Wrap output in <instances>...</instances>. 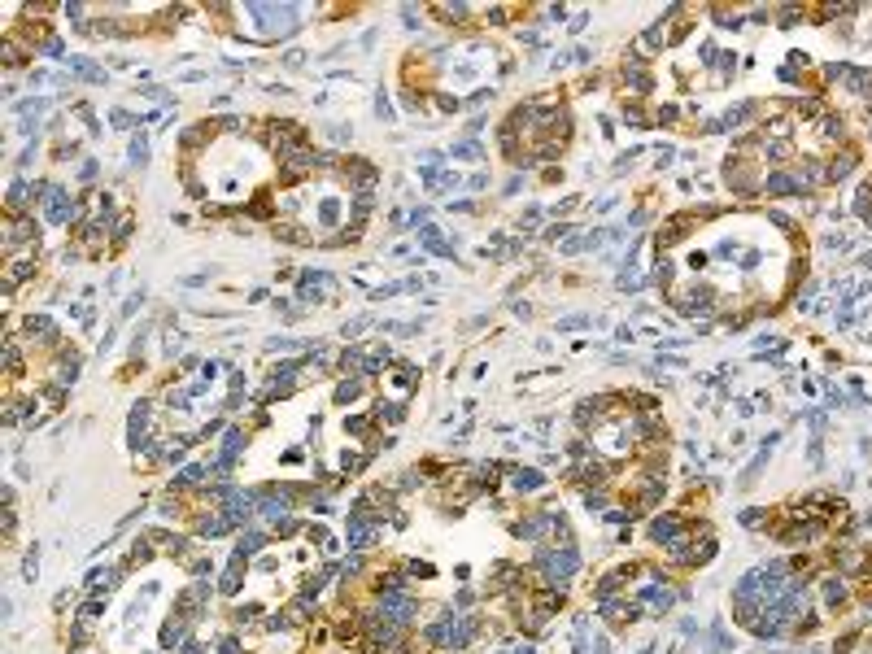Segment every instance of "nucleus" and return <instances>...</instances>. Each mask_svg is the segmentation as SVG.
<instances>
[{
	"label": "nucleus",
	"mask_w": 872,
	"mask_h": 654,
	"mask_svg": "<svg viewBox=\"0 0 872 654\" xmlns=\"http://www.w3.org/2000/svg\"><path fill=\"white\" fill-rule=\"evenodd\" d=\"M532 567H536V576H541V585L563 589L567 580L580 572V554H576V545H536Z\"/></svg>",
	"instance_id": "obj_1"
},
{
	"label": "nucleus",
	"mask_w": 872,
	"mask_h": 654,
	"mask_svg": "<svg viewBox=\"0 0 872 654\" xmlns=\"http://www.w3.org/2000/svg\"><path fill=\"white\" fill-rule=\"evenodd\" d=\"M245 14L253 22H262L266 35H297L301 31V9L297 5H249Z\"/></svg>",
	"instance_id": "obj_2"
},
{
	"label": "nucleus",
	"mask_w": 872,
	"mask_h": 654,
	"mask_svg": "<svg viewBox=\"0 0 872 654\" xmlns=\"http://www.w3.org/2000/svg\"><path fill=\"white\" fill-rule=\"evenodd\" d=\"M375 611L384 620H393L397 628L419 624V598L414 593H375Z\"/></svg>",
	"instance_id": "obj_3"
},
{
	"label": "nucleus",
	"mask_w": 872,
	"mask_h": 654,
	"mask_svg": "<svg viewBox=\"0 0 872 654\" xmlns=\"http://www.w3.org/2000/svg\"><path fill=\"white\" fill-rule=\"evenodd\" d=\"M22 336H27L31 349L35 344H40V349H62V327H57L49 314H27L22 318Z\"/></svg>",
	"instance_id": "obj_4"
},
{
	"label": "nucleus",
	"mask_w": 872,
	"mask_h": 654,
	"mask_svg": "<svg viewBox=\"0 0 872 654\" xmlns=\"http://www.w3.org/2000/svg\"><path fill=\"white\" fill-rule=\"evenodd\" d=\"M646 532H650V541H654V545H663V550H667V545L685 541L694 528H689V519H685V515H654V519L646 523Z\"/></svg>",
	"instance_id": "obj_5"
},
{
	"label": "nucleus",
	"mask_w": 872,
	"mask_h": 654,
	"mask_svg": "<svg viewBox=\"0 0 872 654\" xmlns=\"http://www.w3.org/2000/svg\"><path fill=\"white\" fill-rule=\"evenodd\" d=\"M340 175H345V184L353 188V197L358 192H375V184H379V166L366 162V158H345Z\"/></svg>",
	"instance_id": "obj_6"
},
{
	"label": "nucleus",
	"mask_w": 872,
	"mask_h": 654,
	"mask_svg": "<svg viewBox=\"0 0 872 654\" xmlns=\"http://www.w3.org/2000/svg\"><path fill=\"white\" fill-rule=\"evenodd\" d=\"M637 602H641V606H650L654 615H667V611H672V602H676V593L667 589L663 580H650V585H641V589H637Z\"/></svg>",
	"instance_id": "obj_7"
},
{
	"label": "nucleus",
	"mask_w": 872,
	"mask_h": 654,
	"mask_svg": "<svg viewBox=\"0 0 872 654\" xmlns=\"http://www.w3.org/2000/svg\"><path fill=\"white\" fill-rule=\"evenodd\" d=\"M236 523L223 515V510H210V515H201L197 519V537H205V541H214V537H227Z\"/></svg>",
	"instance_id": "obj_8"
},
{
	"label": "nucleus",
	"mask_w": 872,
	"mask_h": 654,
	"mask_svg": "<svg viewBox=\"0 0 872 654\" xmlns=\"http://www.w3.org/2000/svg\"><path fill=\"white\" fill-rule=\"evenodd\" d=\"M510 489L515 493H541L545 489V475L536 467H510Z\"/></svg>",
	"instance_id": "obj_9"
},
{
	"label": "nucleus",
	"mask_w": 872,
	"mask_h": 654,
	"mask_svg": "<svg viewBox=\"0 0 872 654\" xmlns=\"http://www.w3.org/2000/svg\"><path fill=\"white\" fill-rule=\"evenodd\" d=\"M419 244L427 249V253H436V257H453V253H458V240H445L436 227H419Z\"/></svg>",
	"instance_id": "obj_10"
},
{
	"label": "nucleus",
	"mask_w": 872,
	"mask_h": 654,
	"mask_svg": "<svg viewBox=\"0 0 872 654\" xmlns=\"http://www.w3.org/2000/svg\"><path fill=\"white\" fill-rule=\"evenodd\" d=\"M240 585H245V558H236V554H232L227 572L219 576V593H223V598H236V593H240Z\"/></svg>",
	"instance_id": "obj_11"
},
{
	"label": "nucleus",
	"mask_w": 872,
	"mask_h": 654,
	"mask_svg": "<svg viewBox=\"0 0 872 654\" xmlns=\"http://www.w3.org/2000/svg\"><path fill=\"white\" fill-rule=\"evenodd\" d=\"M205 475H210V467L192 462V467H184V471L171 480V489H175V493H192V489H201V484H205Z\"/></svg>",
	"instance_id": "obj_12"
},
{
	"label": "nucleus",
	"mask_w": 872,
	"mask_h": 654,
	"mask_svg": "<svg viewBox=\"0 0 872 654\" xmlns=\"http://www.w3.org/2000/svg\"><path fill=\"white\" fill-rule=\"evenodd\" d=\"M266 532H258V528H249V532H240V537H236V558H253L258 550H266Z\"/></svg>",
	"instance_id": "obj_13"
},
{
	"label": "nucleus",
	"mask_w": 872,
	"mask_h": 654,
	"mask_svg": "<svg viewBox=\"0 0 872 654\" xmlns=\"http://www.w3.org/2000/svg\"><path fill=\"white\" fill-rule=\"evenodd\" d=\"M362 388H366V379H362V375H345L340 384H336V392H332V397H336V406H349V401H358V397H362Z\"/></svg>",
	"instance_id": "obj_14"
},
{
	"label": "nucleus",
	"mask_w": 872,
	"mask_h": 654,
	"mask_svg": "<svg viewBox=\"0 0 872 654\" xmlns=\"http://www.w3.org/2000/svg\"><path fill=\"white\" fill-rule=\"evenodd\" d=\"M245 445H249V436L240 432V427H227V436H223V449H219V458H227V462H236L245 454Z\"/></svg>",
	"instance_id": "obj_15"
},
{
	"label": "nucleus",
	"mask_w": 872,
	"mask_h": 654,
	"mask_svg": "<svg viewBox=\"0 0 872 654\" xmlns=\"http://www.w3.org/2000/svg\"><path fill=\"white\" fill-rule=\"evenodd\" d=\"M70 75H79L83 83H105V66H92L88 57H70Z\"/></svg>",
	"instance_id": "obj_16"
},
{
	"label": "nucleus",
	"mask_w": 872,
	"mask_h": 654,
	"mask_svg": "<svg viewBox=\"0 0 872 654\" xmlns=\"http://www.w3.org/2000/svg\"><path fill=\"white\" fill-rule=\"evenodd\" d=\"M371 419L375 423H401L406 419V401H384V397H379L375 410H371Z\"/></svg>",
	"instance_id": "obj_17"
},
{
	"label": "nucleus",
	"mask_w": 872,
	"mask_h": 654,
	"mask_svg": "<svg viewBox=\"0 0 872 654\" xmlns=\"http://www.w3.org/2000/svg\"><path fill=\"white\" fill-rule=\"evenodd\" d=\"M22 366H27V362H22V340L9 336V340H5V371H9V379H18Z\"/></svg>",
	"instance_id": "obj_18"
},
{
	"label": "nucleus",
	"mask_w": 872,
	"mask_h": 654,
	"mask_svg": "<svg viewBox=\"0 0 872 654\" xmlns=\"http://www.w3.org/2000/svg\"><path fill=\"white\" fill-rule=\"evenodd\" d=\"M637 44H641L646 53H659L663 44H667V35H663V18H659V22H650V27L641 31V40H637Z\"/></svg>",
	"instance_id": "obj_19"
},
{
	"label": "nucleus",
	"mask_w": 872,
	"mask_h": 654,
	"mask_svg": "<svg viewBox=\"0 0 872 654\" xmlns=\"http://www.w3.org/2000/svg\"><path fill=\"white\" fill-rule=\"evenodd\" d=\"M432 14H436L440 22H471L475 9H471V5H432Z\"/></svg>",
	"instance_id": "obj_20"
},
{
	"label": "nucleus",
	"mask_w": 872,
	"mask_h": 654,
	"mask_svg": "<svg viewBox=\"0 0 872 654\" xmlns=\"http://www.w3.org/2000/svg\"><path fill=\"white\" fill-rule=\"evenodd\" d=\"M449 153H453V162H480V158H484V149L475 144V140H458Z\"/></svg>",
	"instance_id": "obj_21"
},
{
	"label": "nucleus",
	"mask_w": 872,
	"mask_h": 654,
	"mask_svg": "<svg viewBox=\"0 0 872 654\" xmlns=\"http://www.w3.org/2000/svg\"><path fill=\"white\" fill-rule=\"evenodd\" d=\"M131 227H136V218H131V214H118V218L110 223V236H114V244H127V240H131Z\"/></svg>",
	"instance_id": "obj_22"
},
{
	"label": "nucleus",
	"mask_w": 872,
	"mask_h": 654,
	"mask_svg": "<svg viewBox=\"0 0 872 654\" xmlns=\"http://www.w3.org/2000/svg\"><path fill=\"white\" fill-rule=\"evenodd\" d=\"M271 528H275V537H297V532H301V528H306V523H301V519H297V515H284V519H275V523H271Z\"/></svg>",
	"instance_id": "obj_23"
},
{
	"label": "nucleus",
	"mask_w": 872,
	"mask_h": 654,
	"mask_svg": "<svg viewBox=\"0 0 872 654\" xmlns=\"http://www.w3.org/2000/svg\"><path fill=\"white\" fill-rule=\"evenodd\" d=\"M131 166H149V136L145 131L131 140Z\"/></svg>",
	"instance_id": "obj_24"
},
{
	"label": "nucleus",
	"mask_w": 872,
	"mask_h": 654,
	"mask_svg": "<svg viewBox=\"0 0 872 654\" xmlns=\"http://www.w3.org/2000/svg\"><path fill=\"white\" fill-rule=\"evenodd\" d=\"M371 423H375L371 414H349V419H345V432H349V436H366V432H371Z\"/></svg>",
	"instance_id": "obj_25"
},
{
	"label": "nucleus",
	"mask_w": 872,
	"mask_h": 654,
	"mask_svg": "<svg viewBox=\"0 0 872 654\" xmlns=\"http://www.w3.org/2000/svg\"><path fill=\"white\" fill-rule=\"evenodd\" d=\"M292 349H301V340H292V336H271L266 340V353H292Z\"/></svg>",
	"instance_id": "obj_26"
},
{
	"label": "nucleus",
	"mask_w": 872,
	"mask_h": 654,
	"mask_svg": "<svg viewBox=\"0 0 872 654\" xmlns=\"http://www.w3.org/2000/svg\"><path fill=\"white\" fill-rule=\"evenodd\" d=\"M22 576H27V580H35V576H40V545H31V550H27V558H22Z\"/></svg>",
	"instance_id": "obj_27"
},
{
	"label": "nucleus",
	"mask_w": 872,
	"mask_h": 654,
	"mask_svg": "<svg viewBox=\"0 0 872 654\" xmlns=\"http://www.w3.org/2000/svg\"><path fill=\"white\" fill-rule=\"evenodd\" d=\"M598 318H589V314H571V318H558V327L563 331H580V327H593Z\"/></svg>",
	"instance_id": "obj_28"
},
{
	"label": "nucleus",
	"mask_w": 872,
	"mask_h": 654,
	"mask_svg": "<svg viewBox=\"0 0 872 654\" xmlns=\"http://www.w3.org/2000/svg\"><path fill=\"white\" fill-rule=\"evenodd\" d=\"M366 327H371V318H349V323L340 327V336H345V340H353V336H362Z\"/></svg>",
	"instance_id": "obj_29"
},
{
	"label": "nucleus",
	"mask_w": 872,
	"mask_h": 654,
	"mask_svg": "<svg viewBox=\"0 0 872 654\" xmlns=\"http://www.w3.org/2000/svg\"><path fill=\"white\" fill-rule=\"evenodd\" d=\"M401 567H406L410 576H423V580H432V576H436V567H432V563H419V558H410V563H401Z\"/></svg>",
	"instance_id": "obj_30"
},
{
	"label": "nucleus",
	"mask_w": 872,
	"mask_h": 654,
	"mask_svg": "<svg viewBox=\"0 0 872 654\" xmlns=\"http://www.w3.org/2000/svg\"><path fill=\"white\" fill-rule=\"evenodd\" d=\"M401 110H406V114H423V97H414V92H401Z\"/></svg>",
	"instance_id": "obj_31"
},
{
	"label": "nucleus",
	"mask_w": 872,
	"mask_h": 654,
	"mask_svg": "<svg viewBox=\"0 0 872 654\" xmlns=\"http://www.w3.org/2000/svg\"><path fill=\"white\" fill-rule=\"evenodd\" d=\"M637 158H641V149H628V153H619V158H615V171H619V175H624V171H632V162H637Z\"/></svg>",
	"instance_id": "obj_32"
},
{
	"label": "nucleus",
	"mask_w": 872,
	"mask_h": 654,
	"mask_svg": "<svg viewBox=\"0 0 872 654\" xmlns=\"http://www.w3.org/2000/svg\"><path fill=\"white\" fill-rule=\"evenodd\" d=\"M401 22H406V31H419V9H414V5H401Z\"/></svg>",
	"instance_id": "obj_33"
},
{
	"label": "nucleus",
	"mask_w": 872,
	"mask_h": 654,
	"mask_svg": "<svg viewBox=\"0 0 872 654\" xmlns=\"http://www.w3.org/2000/svg\"><path fill=\"white\" fill-rule=\"evenodd\" d=\"M140 305H145V288H140V292H131V297H127V305H123V318H131V314H136V310H140Z\"/></svg>",
	"instance_id": "obj_34"
},
{
	"label": "nucleus",
	"mask_w": 872,
	"mask_h": 654,
	"mask_svg": "<svg viewBox=\"0 0 872 654\" xmlns=\"http://www.w3.org/2000/svg\"><path fill=\"white\" fill-rule=\"evenodd\" d=\"M253 615H262V606H258V602H249V606H240V611L232 615V620H236V624H249Z\"/></svg>",
	"instance_id": "obj_35"
},
{
	"label": "nucleus",
	"mask_w": 872,
	"mask_h": 654,
	"mask_svg": "<svg viewBox=\"0 0 872 654\" xmlns=\"http://www.w3.org/2000/svg\"><path fill=\"white\" fill-rule=\"evenodd\" d=\"M219 654H240V637H236V633H227V637L219 641Z\"/></svg>",
	"instance_id": "obj_36"
},
{
	"label": "nucleus",
	"mask_w": 872,
	"mask_h": 654,
	"mask_svg": "<svg viewBox=\"0 0 872 654\" xmlns=\"http://www.w3.org/2000/svg\"><path fill=\"white\" fill-rule=\"evenodd\" d=\"M327 140L332 144H345V140H353V131L349 127H327Z\"/></svg>",
	"instance_id": "obj_37"
},
{
	"label": "nucleus",
	"mask_w": 872,
	"mask_h": 654,
	"mask_svg": "<svg viewBox=\"0 0 872 654\" xmlns=\"http://www.w3.org/2000/svg\"><path fill=\"white\" fill-rule=\"evenodd\" d=\"M563 236H571V223H554V227H545V240H563Z\"/></svg>",
	"instance_id": "obj_38"
},
{
	"label": "nucleus",
	"mask_w": 872,
	"mask_h": 654,
	"mask_svg": "<svg viewBox=\"0 0 872 654\" xmlns=\"http://www.w3.org/2000/svg\"><path fill=\"white\" fill-rule=\"evenodd\" d=\"M436 105H440V110H445V114H458V110H462V101H458V97H445V92H440V97H436Z\"/></svg>",
	"instance_id": "obj_39"
},
{
	"label": "nucleus",
	"mask_w": 872,
	"mask_h": 654,
	"mask_svg": "<svg viewBox=\"0 0 872 654\" xmlns=\"http://www.w3.org/2000/svg\"><path fill=\"white\" fill-rule=\"evenodd\" d=\"M493 97H497V88H480V92H471V101H467V105H488Z\"/></svg>",
	"instance_id": "obj_40"
},
{
	"label": "nucleus",
	"mask_w": 872,
	"mask_h": 654,
	"mask_svg": "<svg viewBox=\"0 0 872 654\" xmlns=\"http://www.w3.org/2000/svg\"><path fill=\"white\" fill-rule=\"evenodd\" d=\"M506 14H510V9H501V5H497V9H484V22H493V27H501V22H506Z\"/></svg>",
	"instance_id": "obj_41"
},
{
	"label": "nucleus",
	"mask_w": 872,
	"mask_h": 654,
	"mask_svg": "<svg viewBox=\"0 0 872 654\" xmlns=\"http://www.w3.org/2000/svg\"><path fill=\"white\" fill-rule=\"evenodd\" d=\"M284 66H288V70H301V66H306V53H297V49L284 53Z\"/></svg>",
	"instance_id": "obj_42"
},
{
	"label": "nucleus",
	"mask_w": 872,
	"mask_h": 654,
	"mask_svg": "<svg viewBox=\"0 0 872 654\" xmlns=\"http://www.w3.org/2000/svg\"><path fill=\"white\" fill-rule=\"evenodd\" d=\"M97 166H101V162H83V166H79V179L92 184V179H97Z\"/></svg>",
	"instance_id": "obj_43"
},
{
	"label": "nucleus",
	"mask_w": 872,
	"mask_h": 654,
	"mask_svg": "<svg viewBox=\"0 0 872 654\" xmlns=\"http://www.w3.org/2000/svg\"><path fill=\"white\" fill-rule=\"evenodd\" d=\"M763 515H768V510H746V515H742V523H746V528H759V523H763Z\"/></svg>",
	"instance_id": "obj_44"
},
{
	"label": "nucleus",
	"mask_w": 872,
	"mask_h": 654,
	"mask_svg": "<svg viewBox=\"0 0 872 654\" xmlns=\"http://www.w3.org/2000/svg\"><path fill=\"white\" fill-rule=\"evenodd\" d=\"M375 118H393V105L384 101V92H379V97H375Z\"/></svg>",
	"instance_id": "obj_45"
},
{
	"label": "nucleus",
	"mask_w": 872,
	"mask_h": 654,
	"mask_svg": "<svg viewBox=\"0 0 872 654\" xmlns=\"http://www.w3.org/2000/svg\"><path fill=\"white\" fill-rule=\"evenodd\" d=\"M110 123H114V127H131V114H127V110H114Z\"/></svg>",
	"instance_id": "obj_46"
},
{
	"label": "nucleus",
	"mask_w": 872,
	"mask_h": 654,
	"mask_svg": "<svg viewBox=\"0 0 872 654\" xmlns=\"http://www.w3.org/2000/svg\"><path fill=\"white\" fill-rule=\"evenodd\" d=\"M179 654H205V646H201V641H184V646H179Z\"/></svg>",
	"instance_id": "obj_47"
},
{
	"label": "nucleus",
	"mask_w": 872,
	"mask_h": 654,
	"mask_svg": "<svg viewBox=\"0 0 872 654\" xmlns=\"http://www.w3.org/2000/svg\"><path fill=\"white\" fill-rule=\"evenodd\" d=\"M31 162H35V144H31V149H22V158H18V171H27Z\"/></svg>",
	"instance_id": "obj_48"
},
{
	"label": "nucleus",
	"mask_w": 872,
	"mask_h": 654,
	"mask_svg": "<svg viewBox=\"0 0 872 654\" xmlns=\"http://www.w3.org/2000/svg\"><path fill=\"white\" fill-rule=\"evenodd\" d=\"M672 158H676V153H672V149H659V153H654V162H659V171H663V166H667V162H672Z\"/></svg>",
	"instance_id": "obj_49"
},
{
	"label": "nucleus",
	"mask_w": 872,
	"mask_h": 654,
	"mask_svg": "<svg viewBox=\"0 0 872 654\" xmlns=\"http://www.w3.org/2000/svg\"><path fill=\"white\" fill-rule=\"evenodd\" d=\"M471 602H475V593H471V589H462L458 598H453V606H471Z\"/></svg>",
	"instance_id": "obj_50"
}]
</instances>
